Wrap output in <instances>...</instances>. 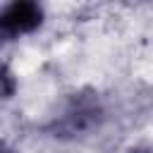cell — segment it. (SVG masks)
<instances>
[{
	"label": "cell",
	"mask_w": 153,
	"mask_h": 153,
	"mask_svg": "<svg viewBox=\"0 0 153 153\" xmlns=\"http://www.w3.org/2000/svg\"><path fill=\"white\" fill-rule=\"evenodd\" d=\"M41 19V10L31 2H17V5H10L7 12L0 17V26L10 33H24V31H31Z\"/></svg>",
	"instance_id": "1"
}]
</instances>
